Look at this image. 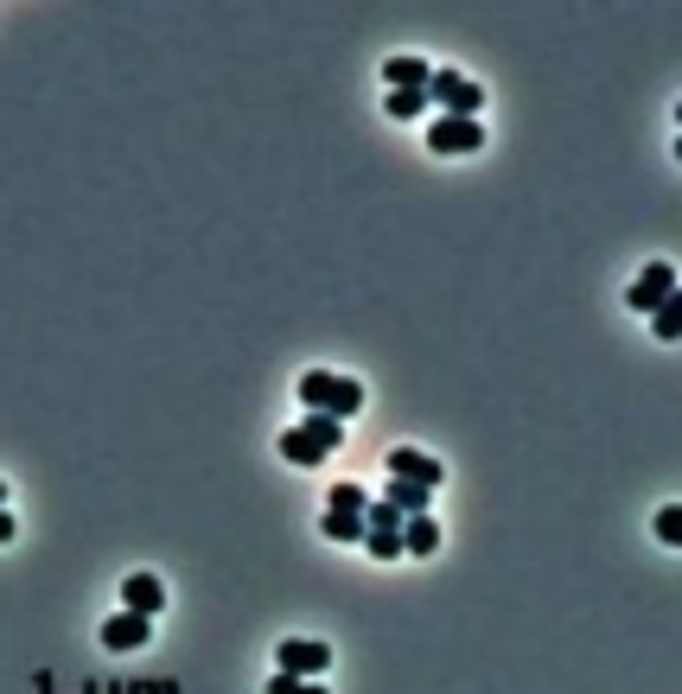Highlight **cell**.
Instances as JSON below:
<instances>
[{"mask_svg":"<svg viewBox=\"0 0 682 694\" xmlns=\"http://www.w3.org/2000/svg\"><path fill=\"white\" fill-rule=\"evenodd\" d=\"M389 478H402V484H421V491H440V484H447L440 459H427V452H409V446H396V452H389Z\"/></svg>","mask_w":682,"mask_h":694,"instance_id":"5","label":"cell"},{"mask_svg":"<svg viewBox=\"0 0 682 694\" xmlns=\"http://www.w3.org/2000/svg\"><path fill=\"white\" fill-rule=\"evenodd\" d=\"M364 504H371V497H364L357 484H332V510H344V516H364Z\"/></svg>","mask_w":682,"mask_h":694,"instance_id":"17","label":"cell"},{"mask_svg":"<svg viewBox=\"0 0 682 694\" xmlns=\"http://www.w3.org/2000/svg\"><path fill=\"white\" fill-rule=\"evenodd\" d=\"M427 103H440L447 115H466V121H479V103H485V90H479V83H466L459 71H434V77H427Z\"/></svg>","mask_w":682,"mask_h":694,"instance_id":"2","label":"cell"},{"mask_svg":"<svg viewBox=\"0 0 682 694\" xmlns=\"http://www.w3.org/2000/svg\"><path fill=\"white\" fill-rule=\"evenodd\" d=\"M402 549H409V554H434V549H440L434 516H409V522H402Z\"/></svg>","mask_w":682,"mask_h":694,"instance_id":"11","label":"cell"},{"mask_svg":"<svg viewBox=\"0 0 682 694\" xmlns=\"http://www.w3.org/2000/svg\"><path fill=\"white\" fill-rule=\"evenodd\" d=\"M301 402H306V414H339V421H351V414L364 408V389H357L351 376H332V369H306Z\"/></svg>","mask_w":682,"mask_h":694,"instance_id":"1","label":"cell"},{"mask_svg":"<svg viewBox=\"0 0 682 694\" xmlns=\"http://www.w3.org/2000/svg\"><path fill=\"white\" fill-rule=\"evenodd\" d=\"M268 694H326V689H319V682H301V675H281V669H274V675H268Z\"/></svg>","mask_w":682,"mask_h":694,"instance_id":"19","label":"cell"},{"mask_svg":"<svg viewBox=\"0 0 682 694\" xmlns=\"http://www.w3.org/2000/svg\"><path fill=\"white\" fill-rule=\"evenodd\" d=\"M121 605H128V612H141V619H160L166 586L153 580V574H128V580H121Z\"/></svg>","mask_w":682,"mask_h":694,"instance_id":"7","label":"cell"},{"mask_svg":"<svg viewBox=\"0 0 682 694\" xmlns=\"http://www.w3.org/2000/svg\"><path fill=\"white\" fill-rule=\"evenodd\" d=\"M301 434L313 439V446H319L326 459H332V452L344 446V421H339V414H306V421H301Z\"/></svg>","mask_w":682,"mask_h":694,"instance_id":"9","label":"cell"},{"mask_svg":"<svg viewBox=\"0 0 682 694\" xmlns=\"http://www.w3.org/2000/svg\"><path fill=\"white\" fill-rule=\"evenodd\" d=\"M625 299H632L638 313H657L663 299H677V268H670V261H650L645 274L632 281V293H625Z\"/></svg>","mask_w":682,"mask_h":694,"instance_id":"4","label":"cell"},{"mask_svg":"<svg viewBox=\"0 0 682 694\" xmlns=\"http://www.w3.org/2000/svg\"><path fill=\"white\" fill-rule=\"evenodd\" d=\"M153 637V619H141V612H115L109 624H103V644L109 650H141Z\"/></svg>","mask_w":682,"mask_h":694,"instance_id":"8","label":"cell"},{"mask_svg":"<svg viewBox=\"0 0 682 694\" xmlns=\"http://www.w3.org/2000/svg\"><path fill=\"white\" fill-rule=\"evenodd\" d=\"M427 146H434V153H479V146H485V128L466 121V115H440V121L427 128Z\"/></svg>","mask_w":682,"mask_h":694,"instance_id":"3","label":"cell"},{"mask_svg":"<svg viewBox=\"0 0 682 694\" xmlns=\"http://www.w3.org/2000/svg\"><path fill=\"white\" fill-rule=\"evenodd\" d=\"M383 109L396 115V121H415L421 109H427V90H389V103Z\"/></svg>","mask_w":682,"mask_h":694,"instance_id":"14","label":"cell"},{"mask_svg":"<svg viewBox=\"0 0 682 694\" xmlns=\"http://www.w3.org/2000/svg\"><path fill=\"white\" fill-rule=\"evenodd\" d=\"M326 662H332V650H326V644H313V637H287V644H281V675L313 682V675H326Z\"/></svg>","mask_w":682,"mask_h":694,"instance_id":"6","label":"cell"},{"mask_svg":"<svg viewBox=\"0 0 682 694\" xmlns=\"http://www.w3.org/2000/svg\"><path fill=\"white\" fill-rule=\"evenodd\" d=\"M650 331H657V338L670 344V338H677V331H682V299H663V306L650 313Z\"/></svg>","mask_w":682,"mask_h":694,"instance_id":"15","label":"cell"},{"mask_svg":"<svg viewBox=\"0 0 682 694\" xmlns=\"http://www.w3.org/2000/svg\"><path fill=\"white\" fill-rule=\"evenodd\" d=\"M364 549L377 554V561H402V554H409L402 549V536H371V529H364Z\"/></svg>","mask_w":682,"mask_h":694,"instance_id":"18","label":"cell"},{"mask_svg":"<svg viewBox=\"0 0 682 694\" xmlns=\"http://www.w3.org/2000/svg\"><path fill=\"white\" fill-rule=\"evenodd\" d=\"M383 77H389V83H396V90H427V64H421V58H389V64H383Z\"/></svg>","mask_w":682,"mask_h":694,"instance_id":"12","label":"cell"},{"mask_svg":"<svg viewBox=\"0 0 682 694\" xmlns=\"http://www.w3.org/2000/svg\"><path fill=\"white\" fill-rule=\"evenodd\" d=\"M319 529H326V536H332V542H364V516L326 510V516H319Z\"/></svg>","mask_w":682,"mask_h":694,"instance_id":"13","label":"cell"},{"mask_svg":"<svg viewBox=\"0 0 682 694\" xmlns=\"http://www.w3.org/2000/svg\"><path fill=\"white\" fill-rule=\"evenodd\" d=\"M0 542H13V516L0 510Z\"/></svg>","mask_w":682,"mask_h":694,"instance_id":"20","label":"cell"},{"mask_svg":"<svg viewBox=\"0 0 682 694\" xmlns=\"http://www.w3.org/2000/svg\"><path fill=\"white\" fill-rule=\"evenodd\" d=\"M657 542H663V549H682V504H663V510H657Z\"/></svg>","mask_w":682,"mask_h":694,"instance_id":"16","label":"cell"},{"mask_svg":"<svg viewBox=\"0 0 682 694\" xmlns=\"http://www.w3.org/2000/svg\"><path fill=\"white\" fill-rule=\"evenodd\" d=\"M427 497H434V491H421V484H402V478H389V497H383V504H389L396 516H427Z\"/></svg>","mask_w":682,"mask_h":694,"instance_id":"10","label":"cell"}]
</instances>
